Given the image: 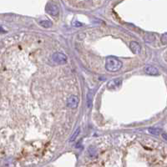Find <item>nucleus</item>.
I'll use <instances>...</instances> for the list:
<instances>
[{
  "instance_id": "nucleus-7",
  "label": "nucleus",
  "mask_w": 167,
  "mask_h": 167,
  "mask_svg": "<svg viewBox=\"0 0 167 167\" xmlns=\"http://www.w3.org/2000/svg\"><path fill=\"white\" fill-rule=\"evenodd\" d=\"M40 24L42 26V27H44V28H46V29H48V28H50V27H52V22L49 19H46V20H41L40 21Z\"/></svg>"
},
{
  "instance_id": "nucleus-5",
  "label": "nucleus",
  "mask_w": 167,
  "mask_h": 167,
  "mask_svg": "<svg viewBox=\"0 0 167 167\" xmlns=\"http://www.w3.org/2000/svg\"><path fill=\"white\" fill-rule=\"evenodd\" d=\"M144 71L149 75H158L159 71L158 69L152 65H146L144 67Z\"/></svg>"
},
{
  "instance_id": "nucleus-3",
  "label": "nucleus",
  "mask_w": 167,
  "mask_h": 167,
  "mask_svg": "<svg viewBox=\"0 0 167 167\" xmlns=\"http://www.w3.org/2000/svg\"><path fill=\"white\" fill-rule=\"evenodd\" d=\"M52 59L54 61V63H56L57 64H60V65H63L67 63V57L66 55L62 53H54L52 56Z\"/></svg>"
},
{
  "instance_id": "nucleus-9",
  "label": "nucleus",
  "mask_w": 167,
  "mask_h": 167,
  "mask_svg": "<svg viewBox=\"0 0 167 167\" xmlns=\"http://www.w3.org/2000/svg\"><path fill=\"white\" fill-rule=\"evenodd\" d=\"M148 131L150 134L151 135H159L160 133H161V130L158 129V128H150L148 130Z\"/></svg>"
},
{
  "instance_id": "nucleus-2",
  "label": "nucleus",
  "mask_w": 167,
  "mask_h": 167,
  "mask_svg": "<svg viewBox=\"0 0 167 167\" xmlns=\"http://www.w3.org/2000/svg\"><path fill=\"white\" fill-rule=\"evenodd\" d=\"M45 10H46V12H47L49 15H52V16H57L59 13V9L58 5L56 4H54V3H53V2H49V3L46 4Z\"/></svg>"
},
{
  "instance_id": "nucleus-11",
  "label": "nucleus",
  "mask_w": 167,
  "mask_h": 167,
  "mask_svg": "<svg viewBox=\"0 0 167 167\" xmlns=\"http://www.w3.org/2000/svg\"><path fill=\"white\" fill-rule=\"evenodd\" d=\"M145 42H148V43H151L152 41L155 40V36L151 34H148L145 36Z\"/></svg>"
},
{
  "instance_id": "nucleus-4",
  "label": "nucleus",
  "mask_w": 167,
  "mask_h": 167,
  "mask_svg": "<svg viewBox=\"0 0 167 167\" xmlns=\"http://www.w3.org/2000/svg\"><path fill=\"white\" fill-rule=\"evenodd\" d=\"M79 98L76 96V95H71L68 100H67V105L70 107V108L75 109L78 107V104H79Z\"/></svg>"
},
{
  "instance_id": "nucleus-6",
  "label": "nucleus",
  "mask_w": 167,
  "mask_h": 167,
  "mask_svg": "<svg viewBox=\"0 0 167 167\" xmlns=\"http://www.w3.org/2000/svg\"><path fill=\"white\" fill-rule=\"evenodd\" d=\"M130 48L131 51H132L133 53H134L135 54H140V51H141V47H140V45L138 44L137 42H135V41H132V42H130Z\"/></svg>"
},
{
  "instance_id": "nucleus-13",
  "label": "nucleus",
  "mask_w": 167,
  "mask_h": 167,
  "mask_svg": "<svg viewBox=\"0 0 167 167\" xmlns=\"http://www.w3.org/2000/svg\"><path fill=\"white\" fill-rule=\"evenodd\" d=\"M161 44H167V33L164 34V35L161 36Z\"/></svg>"
},
{
  "instance_id": "nucleus-12",
  "label": "nucleus",
  "mask_w": 167,
  "mask_h": 167,
  "mask_svg": "<svg viewBox=\"0 0 167 167\" xmlns=\"http://www.w3.org/2000/svg\"><path fill=\"white\" fill-rule=\"evenodd\" d=\"M89 155H91V156H94V155H97V150H96V149L93 146H90V147L89 148Z\"/></svg>"
},
{
  "instance_id": "nucleus-14",
  "label": "nucleus",
  "mask_w": 167,
  "mask_h": 167,
  "mask_svg": "<svg viewBox=\"0 0 167 167\" xmlns=\"http://www.w3.org/2000/svg\"><path fill=\"white\" fill-rule=\"evenodd\" d=\"M72 25L74 26V28H78V27H81V26H82V24H80L78 21H73V22H72Z\"/></svg>"
},
{
  "instance_id": "nucleus-8",
  "label": "nucleus",
  "mask_w": 167,
  "mask_h": 167,
  "mask_svg": "<svg viewBox=\"0 0 167 167\" xmlns=\"http://www.w3.org/2000/svg\"><path fill=\"white\" fill-rule=\"evenodd\" d=\"M92 104H93V96H92V94L89 92L88 94H87V106H88V108H92Z\"/></svg>"
},
{
  "instance_id": "nucleus-10",
  "label": "nucleus",
  "mask_w": 167,
  "mask_h": 167,
  "mask_svg": "<svg viewBox=\"0 0 167 167\" xmlns=\"http://www.w3.org/2000/svg\"><path fill=\"white\" fill-rule=\"evenodd\" d=\"M80 133V128L78 127L77 129H76V130L74 131V133L72 135V136L70 137V139H69V141L70 142H73V141H74L75 140V139L77 138V136L79 135V134Z\"/></svg>"
},
{
  "instance_id": "nucleus-1",
  "label": "nucleus",
  "mask_w": 167,
  "mask_h": 167,
  "mask_svg": "<svg viewBox=\"0 0 167 167\" xmlns=\"http://www.w3.org/2000/svg\"><path fill=\"white\" fill-rule=\"evenodd\" d=\"M105 68L109 72H117L122 68V62L115 57H108L106 59Z\"/></svg>"
}]
</instances>
